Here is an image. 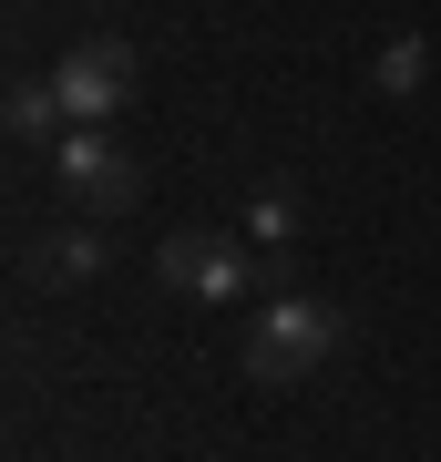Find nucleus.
Wrapping results in <instances>:
<instances>
[{"mask_svg":"<svg viewBox=\"0 0 441 462\" xmlns=\"http://www.w3.org/2000/svg\"><path fill=\"white\" fill-rule=\"evenodd\" d=\"M154 278L175 288V298H206V309H236L246 288L267 278V257L246 247V236H216V226H175L154 247Z\"/></svg>","mask_w":441,"mask_h":462,"instance_id":"7ed1b4c3","label":"nucleus"},{"mask_svg":"<svg viewBox=\"0 0 441 462\" xmlns=\"http://www.w3.org/2000/svg\"><path fill=\"white\" fill-rule=\"evenodd\" d=\"M339 339H349V319L328 309V298H267V309L246 319V339H236V370L257 380V391H298V380H318L339 360Z\"/></svg>","mask_w":441,"mask_h":462,"instance_id":"f257e3e1","label":"nucleus"},{"mask_svg":"<svg viewBox=\"0 0 441 462\" xmlns=\"http://www.w3.org/2000/svg\"><path fill=\"white\" fill-rule=\"evenodd\" d=\"M51 175H62V196H72L82 216H124V206H144V154H133L114 124H72L62 144H51Z\"/></svg>","mask_w":441,"mask_h":462,"instance_id":"f03ea898","label":"nucleus"},{"mask_svg":"<svg viewBox=\"0 0 441 462\" xmlns=\"http://www.w3.org/2000/svg\"><path fill=\"white\" fill-rule=\"evenodd\" d=\"M62 93H51V72H21V83H11V144H32V154H51V144H62Z\"/></svg>","mask_w":441,"mask_h":462,"instance_id":"423d86ee","label":"nucleus"},{"mask_svg":"<svg viewBox=\"0 0 441 462\" xmlns=\"http://www.w3.org/2000/svg\"><path fill=\"white\" fill-rule=\"evenodd\" d=\"M370 83L390 93V103H410V93L431 83V42H421V32H390V42H380V62H370Z\"/></svg>","mask_w":441,"mask_h":462,"instance_id":"6e6552de","label":"nucleus"},{"mask_svg":"<svg viewBox=\"0 0 441 462\" xmlns=\"http://www.w3.org/2000/svg\"><path fill=\"white\" fill-rule=\"evenodd\" d=\"M103 267H114V236L82 216V226H32L21 236V278L32 288H93Z\"/></svg>","mask_w":441,"mask_h":462,"instance_id":"39448f33","label":"nucleus"},{"mask_svg":"<svg viewBox=\"0 0 441 462\" xmlns=\"http://www.w3.org/2000/svg\"><path fill=\"white\" fill-rule=\"evenodd\" d=\"M236 236L267 257V278H278V267H288V247H298V196H288V185H267V196L236 216Z\"/></svg>","mask_w":441,"mask_h":462,"instance_id":"0eeeda50","label":"nucleus"},{"mask_svg":"<svg viewBox=\"0 0 441 462\" xmlns=\"http://www.w3.org/2000/svg\"><path fill=\"white\" fill-rule=\"evenodd\" d=\"M133 83H144V62H133V42L114 32H93V42H72L62 62H51V93H62V124H114Z\"/></svg>","mask_w":441,"mask_h":462,"instance_id":"20e7f679","label":"nucleus"}]
</instances>
